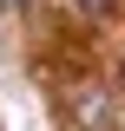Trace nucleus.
Masks as SVG:
<instances>
[{"instance_id": "nucleus-3", "label": "nucleus", "mask_w": 125, "mask_h": 131, "mask_svg": "<svg viewBox=\"0 0 125 131\" xmlns=\"http://www.w3.org/2000/svg\"><path fill=\"white\" fill-rule=\"evenodd\" d=\"M26 7H33V0H0V13H26Z\"/></svg>"}, {"instance_id": "nucleus-2", "label": "nucleus", "mask_w": 125, "mask_h": 131, "mask_svg": "<svg viewBox=\"0 0 125 131\" xmlns=\"http://www.w3.org/2000/svg\"><path fill=\"white\" fill-rule=\"evenodd\" d=\"M79 7H86V13H112L119 0H79Z\"/></svg>"}, {"instance_id": "nucleus-1", "label": "nucleus", "mask_w": 125, "mask_h": 131, "mask_svg": "<svg viewBox=\"0 0 125 131\" xmlns=\"http://www.w3.org/2000/svg\"><path fill=\"white\" fill-rule=\"evenodd\" d=\"M73 125H79V131H119V92L86 85V92L73 98Z\"/></svg>"}]
</instances>
